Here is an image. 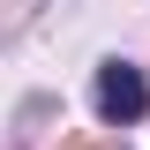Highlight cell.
Returning <instances> with one entry per match:
<instances>
[{
	"mask_svg": "<svg viewBox=\"0 0 150 150\" xmlns=\"http://www.w3.org/2000/svg\"><path fill=\"white\" fill-rule=\"evenodd\" d=\"M143 105H150L143 68H128V60H105V68H98V112H105L112 128H128V120H143Z\"/></svg>",
	"mask_w": 150,
	"mask_h": 150,
	"instance_id": "obj_1",
	"label": "cell"
}]
</instances>
